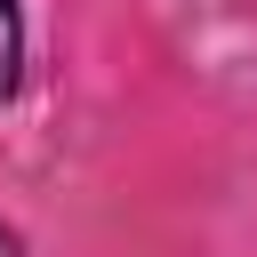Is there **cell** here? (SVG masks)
I'll return each mask as SVG.
<instances>
[{
  "label": "cell",
  "mask_w": 257,
  "mask_h": 257,
  "mask_svg": "<svg viewBox=\"0 0 257 257\" xmlns=\"http://www.w3.org/2000/svg\"><path fill=\"white\" fill-rule=\"evenodd\" d=\"M24 88V0H0V104Z\"/></svg>",
  "instance_id": "1"
},
{
  "label": "cell",
  "mask_w": 257,
  "mask_h": 257,
  "mask_svg": "<svg viewBox=\"0 0 257 257\" xmlns=\"http://www.w3.org/2000/svg\"><path fill=\"white\" fill-rule=\"evenodd\" d=\"M0 257H24V233L16 225H0Z\"/></svg>",
  "instance_id": "2"
}]
</instances>
